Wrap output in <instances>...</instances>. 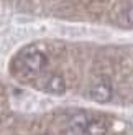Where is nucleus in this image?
<instances>
[{
    "mask_svg": "<svg viewBox=\"0 0 133 135\" xmlns=\"http://www.w3.org/2000/svg\"><path fill=\"white\" fill-rule=\"evenodd\" d=\"M89 119L84 115V114H77V115L72 117L71 124H69V132L71 135H84L85 125H87Z\"/></svg>",
    "mask_w": 133,
    "mask_h": 135,
    "instance_id": "4",
    "label": "nucleus"
},
{
    "mask_svg": "<svg viewBox=\"0 0 133 135\" xmlns=\"http://www.w3.org/2000/svg\"><path fill=\"white\" fill-rule=\"evenodd\" d=\"M105 133H107V124L99 119L89 120L84 130V135H105Z\"/></svg>",
    "mask_w": 133,
    "mask_h": 135,
    "instance_id": "5",
    "label": "nucleus"
},
{
    "mask_svg": "<svg viewBox=\"0 0 133 135\" xmlns=\"http://www.w3.org/2000/svg\"><path fill=\"white\" fill-rule=\"evenodd\" d=\"M125 17H127L128 23H131V25H133V7H130V8L125 12Z\"/></svg>",
    "mask_w": 133,
    "mask_h": 135,
    "instance_id": "6",
    "label": "nucleus"
},
{
    "mask_svg": "<svg viewBox=\"0 0 133 135\" xmlns=\"http://www.w3.org/2000/svg\"><path fill=\"white\" fill-rule=\"evenodd\" d=\"M46 91L51 92V94H56V96L64 94V91H66L64 79L59 76V74H53V76H49V79L46 81Z\"/></svg>",
    "mask_w": 133,
    "mask_h": 135,
    "instance_id": "3",
    "label": "nucleus"
},
{
    "mask_svg": "<svg viewBox=\"0 0 133 135\" xmlns=\"http://www.w3.org/2000/svg\"><path fill=\"white\" fill-rule=\"evenodd\" d=\"M46 63H48L46 56L41 51H36V50L26 53V55L23 56V64L26 66V69L31 71V73H39L46 66Z\"/></svg>",
    "mask_w": 133,
    "mask_h": 135,
    "instance_id": "2",
    "label": "nucleus"
},
{
    "mask_svg": "<svg viewBox=\"0 0 133 135\" xmlns=\"http://www.w3.org/2000/svg\"><path fill=\"white\" fill-rule=\"evenodd\" d=\"M90 99L95 100V102H100V104H105L109 102V100L112 99V94H114V91H112V84L109 83V81H100V83H97L90 87Z\"/></svg>",
    "mask_w": 133,
    "mask_h": 135,
    "instance_id": "1",
    "label": "nucleus"
}]
</instances>
